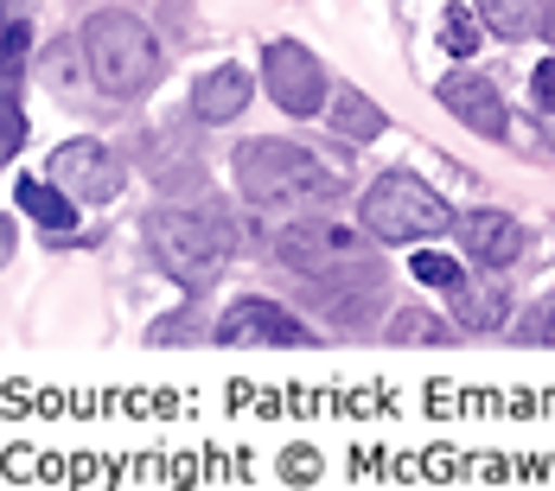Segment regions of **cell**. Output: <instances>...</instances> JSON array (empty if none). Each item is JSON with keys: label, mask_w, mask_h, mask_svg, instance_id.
<instances>
[{"label": "cell", "mask_w": 555, "mask_h": 491, "mask_svg": "<svg viewBox=\"0 0 555 491\" xmlns=\"http://www.w3.org/2000/svg\"><path fill=\"white\" fill-rule=\"evenodd\" d=\"M243 109H249V70L218 64V70L198 77V90H192V115L198 121H230V115H243Z\"/></svg>", "instance_id": "cell-11"}, {"label": "cell", "mask_w": 555, "mask_h": 491, "mask_svg": "<svg viewBox=\"0 0 555 491\" xmlns=\"http://www.w3.org/2000/svg\"><path fill=\"white\" fill-rule=\"evenodd\" d=\"M236 185H243L249 205H281V211H294V205H333L338 192H345V179H338L333 166L313 160L294 141H243L236 147Z\"/></svg>", "instance_id": "cell-1"}, {"label": "cell", "mask_w": 555, "mask_h": 491, "mask_svg": "<svg viewBox=\"0 0 555 491\" xmlns=\"http://www.w3.org/2000/svg\"><path fill=\"white\" fill-rule=\"evenodd\" d=\"M530 96H537L543 109H550V103H555V57H543V64L530 70Z\"/></svg>", "instance_id": "cell-21"}, {"label": "cell", "mask_w": 555, "mask_h": 491, "mask_svg": "<svg viewBox=\"0 0 555 491\" xmlns=\"http://www.w3.org/2000/svg\"><path fill=\"white\" fill-rule=\"evenodd\" d=\"M26 52H33V33H26V20H20V13H7V83H20Z\"/></svg>", "instance_id": "cell-19"}, {"label": "cell", "mask_w": 555, "mask_h": 491, "mask_svg": "<svg viewBox=\"0 0 555 491\" xmlns=\"http://www.w3.org/2000/svg\"><path fill=\"white\" fill-rule=\"evenodd\" d=\"M147 249L167 274H179L192 294H205L211 281L230 262V230H218V218L205 211H179V205H160L147 218Z\"/></svg>", "instance_id": "cell-3"}, {"label": "cell", "mask_w": 555, "mask_h": 491, "mask_svg": "<svg viewBox=\"0 0 555 491\" xmlns=\"http://www.w3.org/2000/svg\"><path fill=\"white\" fill-rule=\"evenodd\" d=\"M396 345H428V338H447L441 320H428V313H396V332H389Z\"/></svg>", "instance_id": "cell-20"}, {"label": "cell", "mask_w": 555, "mask_h": 491, "mask_svg": "<svg viewBox=\"0 0 555 491\" xmlns=\"http://www.w3.org/2000/svg\"><path fill=\"white\" fill-rule=\"evenodd\" d=\"M415 281H428V287H447V294H453V287H460L466 274H460V262H453V256H435V249H415Z\"/></svg>", "instance_id": "cell-18"}, {"label": "cell", "mask_w": 555, "mask_h": 491, "mask_svg": "<svg viewBox=\"0 0 555 491\" xmlns=\"http://www.w3.org/2000/svg\"><path fill=\"white\" fill-rule=\"evenodd\" d=\"M333 128L345 134V141H377L389 121H384V109H377L358 83H338V90H333Z\"/></svg>", "instance_id": "cell-13"}, {"label": "cell", "mask_w": 555, "mask_h": 491, "mask_svg": "<svg viewBox=\"0 0 555 491\" xmlns=\"http://www.w3.org/2000/svg\"><path fill=\"white\" fill-rule=\"evenodd\" d=\"M20 141H26V115H20V90L7 83V90H0V154L13 160V154H20Z\"/></svg>", "instance_id": "cell-17"}, {"label": "cell", "mask_w": 555, "mask_h": 491, "mask_svg": "<svg viewBox=\"0 0 555 491\" xmlns=\"http://www.w3.org/2000/svg\"><path fill=\"white\" fill-rule=\"evenodd\" d=\"M441 109H453L466 128H479L486 141H504L511 115H504V96L492 90V77H441Z\"/></svg>", "instance_id": "cell-10"}, {"label": "cell", "mask_w": 555, "mask_h": 491, "mask_svg": "<svg viewBox=\"0 0 555 491\" xmlns=\"http://www.w3.org/2000/svg\"><path fill=\"white\" fill-rule=\"evenodd\" d=\"M543 141H550V154H555V103L543 109Z\"/></svg>", "instance_id": "cell-22"}, {"label": "cell", "mask_w": 555, "mask_h": 491, "mask_svg": "<svg viewBox=\"0 0 555 491\" xmlns=\"http://www.w3.org/2000/svg\"><path fill=\"white\" fill-rule=\"evenodd\" d=\"M441 46L453 57H473L479 52V7H453L441 20Z\"/></svg>", "instance_id": "cell-16"}, {"label": "cell", "mask_w": 555, "mask_h": 491, "mask_svg": "<svg viewBox=\"0 0 555 491\" xmlns=\"http://www.w3.org/2000/svg\"><path fill=\"white\" fill-rule=\"evenodd\" d=\"M83 57H90V77L103 83V96H115V103L147 96L154 77H160V46H154L147 20L141 13H121V7L96 13L83 26Z\"/></svg>", "instance_id": "cell-2"}, {"label": "cell", "mask_w": 555, "mask_h": 491, "mask_svg": "<svg viewBox=\"0 0 555 491\" xmlns=\"http://www.w3.org/2000/svg\"><path fill=\"white\" fill-rule=\"evenodd\" d=\"M46 172H52L70 198H83V205H109L115 192H121V160H115L103 141H64Z\"/></svg>", "instance_id": "cell-7"}, {"label": "cell", "mask_w": 555, "mask_h": 491, "mask_svg": "<svg viewBox=\"0 0 555 491\" xmlns=\"http://www.w3.org/2000/svg\"><path fill=\"white\" fill-rule=\"evenodd\" d=\"M218 338L223 345H262V351H281V345H300L307 351V345H320V332H307L275 300H236L218 320Z\"/></svg>", "instance_id": "cell-8"}, {"label": "cell", "mask_w": 555, "mask_h": 491, "mask_svg": "<svg viewBox=\"0 0 555 491\" xmlns=\"http://www.w3.org/2000/svg\"><path fill=\"white\" fill-rule=\"evenodd\" d=\"M453 313L466 332H492L504 320V287L499 281H460L453 287Z\"/></svg>", "instance_id": "cell-14"}, {"label": "cell", "mask_w": 555, "mask_h": 491, "mask_svg": "<svg viewBox=\"0 0 555 491\" xmlns=\"http://www.w3.org/2000/svg\"><path fill=\"white\" fill-rule=\"evenodd\" d=\"M262 83H269L275 109H287V115H320L326 109V64L307 52V46H294V39H275V46L262 52Z\"/></svg>", "instance_id": "cell-6"}, {"label": "cell", "mask_w": 555, "mask_h": 491, "mask_svg": "<svg viewBox=\"0 0 555 491\" xmlns=\"http://www.w3.org/2000/svg\"><path fill=\"white\" fill-rule=\"evenodd\" d=\"M543 338H555V313H550V320H543Z\"/></svg>", "instance_id": "cell-24"}, {"label": "cell", "mask_w": 555, "mask_h": 491, "mask_svg": "<svg viewBox=\"0 0 555 491\" xmlns=\"http://www.w3.org/2000/svg\"><path fill=\"white\" fill-rule=\"evenodd\" d=\"M453 236H460L466 256L486 262V269H511V262L524 256V223L504 218V211H466V218L453 223Z\"/></svg>", "instance_id": "cell-9"}, {"label": "cell", "mask_w": 555, "mask_h": 491, "mask_svg": "<svg viewBox=\"0 0 555 491\" xmlns=\"http://www.w3.org/2000/svg\"><path fill=\"white\" fill-rule=\"evenodd\" d=\"M13 198H20V211L33 223H46L52 236H70L77 230V198L57 185V179H20L13 185Z\"/></svg>", "instance_id": "cell-12"}, {"label": "cell", "mask_w": 555, "mask_h": 491, "mask_svg": "<svg viewBox=\"0 0 555 491\" xmlns=\"http://www.w3.org/2000/svg\"><path fill=\"white\" fill-rule=\"evenodd\" d=\"M371 230L358 236V230H338L326 218H307L294 223L287 236H281V262L287 269H300L307 281H338V274H358V281H377V256H371Z\"/></svg>", "instance_id": "cell-5"}, {"label": "cell", "mask_w": 555, "mask_h": 491, "mask_svg": "<svg viewBox=\"0 0 555 491\" xmlns=\"http://www.w3.org/2000/svg\"><path fill=\"white\" fill-rule=\"evenodd\" d=\"M543 39H550V46H555V0H550V7H543Z\"/></svg>", "instance_id": "cell-23"}, {"label": "cell", "mask_w": 555, "mask_h": 491, "mask_svg": "<svg viewBox=\"0 0 555 491\" xmlns=\"http://www.w3.org/2000/svg\"><path fill=\"white\" fill-rule=\"evenodd\" d=\"M358 218H364V230H371L377 243H428V236H447V230L460 223L447 211L441 192L422 185L415 172H384V179L364 192Z\"/></svg>", "instance_id": "cell-4"}, {"label": "cell", "mask_w": 555, "mask_h": 491, "mask_svg": "<svg viewBox=\"0 0 555 491\" xmlns=\"http://www.w3.org/2000/svg\"><path fill=\"white\" fill-rule=\"evenodd\" d=\"M479 20L499 39H524V33H543V0H479Z\"/></svg>", "instance_id": "cell-15"}]
</instances>
